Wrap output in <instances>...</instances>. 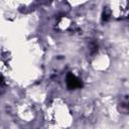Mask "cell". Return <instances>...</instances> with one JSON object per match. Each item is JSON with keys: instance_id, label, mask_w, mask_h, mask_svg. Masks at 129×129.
<instances>
[{"instance_id": "6da1fadb", "label": "cell", "mask_w": 129, "mask_h": 129, "mask_svg": "<svg viewBox=\"0 0 129 129\" xmlns=\"http://www.w3.org/2000/svg\"><path fill=\"white\" fill-rule=\"evenodd\" d=\"M66 82H67V86L69 89H77V88H81L83 86L81 79H79L77 76H75L72 73L68 74Z\"/></svg>"}]
</instances>
